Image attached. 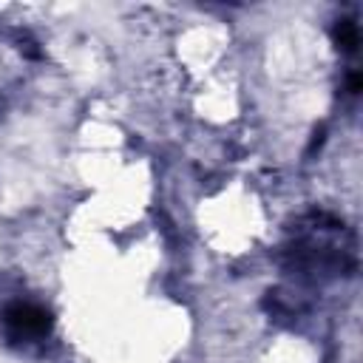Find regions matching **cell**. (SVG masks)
I'll return each instance as SVG.
<instances>
[{
  "mask_svg": "<svg viewBox=\"0 0 363 363\" xmlns=\"http://www.w3.org/2000/svg\"><path fill=\"white\" fill-rule=\"evenodd\" d=\"M54 329V318L45 306L31 301H14L0 312V332L11 346L43 343Z\"/></svg>",
  "mask_w": 363,
  "mask_h": 363,
  "instance_id": "1",
  "label": "cell"
},
{
  "mask_svg": "<svg viewBox=\"0 0 363 363\" xmlns=\"http://www.w3.org/2000/svg\"><path fill=\"white\" fill-rule=\"evenodd\" d=\"M332 37H335V45L346 54L357 51V45H360V31H357V23H352V20H337Z\"/></svg>",
  "mask_w": 363,
  "mask_h": 363,
  "instance_id": "2",
  "label": "cell"
},
{
  "mask_svg": "<svg viewBox=\"0 0 363 363\" xmlns=\"http://www.w3.org/2000/svg\"><path fill=\"white\" fill-rule=\"evenodd\" d=\"M360 88H363L360 74H349V94H360Z\"/></svg>",
  "mask_w": 363,
  "mask_h": 363,
  "instance_id": "3",
  "label": "cell"
}]
</instances>
